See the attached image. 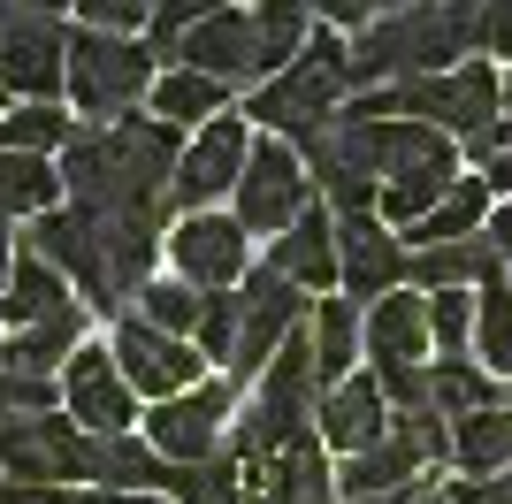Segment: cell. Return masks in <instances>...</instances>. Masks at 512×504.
<instances>
[{
    "label": "cell",
    "mask_w": 512,
    "mask_h": 504,
    "mask_svg": "<svg viewBox=\"0 0 512 504\" xmlns=\"http://www.w3.org/2000/svg\"><path fill=\"white\" fill-rule=\"evenodd\" d=\"M176 146L169 123H146V115H123V123H92L62 146V184L77 207L92 214H146L161 222V199L176 184Z\"/></svg>",
    "instance_id": "1"
},
{
    "label": "cell",
    "mask_w": 512,
    "mask_h": 504,
    "mask_svg": "<svg viewBox=\"0 0 512 504\" xmlns=\"http://www.w3.org/2000/svg\"><path fill=\"white\" fill-rule=\"evenodd\" d=\"M352 107V39H337V31H314L306 39V54L283 77H268L253 92V115L268 138H283V146H306L314 130H329Z\"/></svg>",
    "instance_id": "2"
},
{
    "label": "cell",
    "mask_w": 512,
    "mask_h": 504,
    "mask_svg": "<svg viewBox=\"0 0 512 504\" xmlns=\"http://www.w3.org/2000/svg\"><path fill=\"white\" fill-rule=\"evenodd\" d=\"M153 46L115 39V31H69V100L85 107L92 123H123L138 100H153Z\"/></svg>",
    "instance_id": "3"
},
{
    "label": "cell",
    "mask_w": 512,
    "mask_h": 504,
    "mask_svg": "<svg viewBox=\"0 0 512 504\" xmlns=\"http://www.w3.org/2000/svg\"><path fill=\"white\" fill-rule=\"evenodd\" d=\"M299 153H306V176L329 191V214H337V222L375 214V199H383V130L367 123V115L344 107L337 123L314 130Z\"/></svg>",
    "instance_id": "4"
},
{
    "label": "cell",
    "mask_w": 512,
    "mask_h": 504,
    "mask_svg": "<svg viewBox=\"0 0 512 504\" xmlns=\"http://www.w3.org/2000/svg\"><path fill=\"white\" fill-rule=\"evenodd\" d=\"M0 474L39 489L92 482V436L69 413H8L0 420Z\"/></svg>",
    "instance_id": "5"
},
{
    "label": "cell",
    "mask_w": 512,
    "mask_h": 504,
    "mask_svg": "<svg viewBox=\"0 0 512 504\" xmlns=\"http://www.w3.org/2000/svg\"><path fill=\"white\" fill-rule=\"evenodd\" d=\"M299 329H306V291L283 283L276 268H253L245 291H237V359H230V375L237 382L268 375V359H276Z\"/></svg>",
    "instance_id": "6"
},
{
    "label": "cell",
    "mask_w": 512,
    "mask_h": 504,
    "mask_svg": "<svg viewBox=\"0 0 512 504\" xmlns=\"http://www.w3.org/2000/svg\"><path fill=\"white\" fill-rule=\"evenodd\" d=\"M314 207V176H306V153L283 146V138H253V161H245V184H237V222L245 230L283 237L299 214Z\"/></svg>",
    "instance_id": "7"
},
{
    "label": "cell",
    "mask_w": 512,
    "mask_h": 504,
    "mask_svg": "<svg viewBox=\"0 0 512 504\" xmlns=\"http://www.w3.org/2000/svg\"><path fill=\"white\" fill-rule=\"evenodd\" d=\"M69 84V31L62 16H39V8H8L0 0V92H31V100H54Z\"/></svg>",
    "instance_id": "8"
},
{
    "label": "cell",
    "mask_w": 512,
    "mask_h": 504,
    "mask_svg": "<svg viewBox=\"0 0 512 504\" xmlns=\"http://www.w3.org/2000/svg\"><path fill=\"white\" fill-rule=\"evenodd\" d=\"M115 367H123V382L138 390V398H153V405H169V398H184V390H199V344H184V336H169V329H153V321H138V314H123L115 321Z\"/></svg>",
    "instance_id": "9"
},
{
    "label": "cell",
    "mask_w": 512,
    "mask_h": 504,
    "mask_svg": "<svg viewBox=\"0 0 512 504\" xmlns=\"http://www.w3.org/2000/svg\"><path fill=\"white\" fill-rule=\"evenodd\" d=\"M146 443L169 466H207L222 443H230V382H199L184 398L153 405L146 413Z\"/></svg>",
    "instance_id": "10"
},
{
    "label": "cell",
    "mask_w": 512,
    "mask_h": 504,
    "mask_svg": "<svg viewBox=\"0 0 512 504\" xmlns=\"http://www.w3.org/2000/svg\"><path fill=\"white\" fill-rule=\"evenodd\" d=\"M245 161H253V130L237 123V115H214L192 146H184L169 199H176L184 214H214V199H222V191L245 184Z\"/></svg>",
    "instance_id": "11"
},
{
    "label": "cell",
    "mask_w": 512,
    "mask_h": 504,
    "mask_svg": "<svg viewBox=\"0 0 512 504\" xmlns=\"http://www.w3.org/2000/svg\"><path fill=\"white\" fill-rule=\"evenodd\" d=\"M62 413L85 428V436H130V420H138V390L123 382L115 352L85 344V352L62 367Z\"/></svg>",
    "instance_id": "12"
},
{
    "label": "cell",
    "mask_w": 512,
    "mask_h": 504,
    "mask_svg": "<svg viewBox=\"0 0 512 504\" xmlns=\"http://www.w3.org/2000/svg\"><path fill=\"white\" fill-rule=\"evenodd\" d=\"M245 237L253 230L237 214H184L169 230V260L192 291H230L237 275H245Z\"/></svg>",
    "instance_id": "13"
},
{
    "label": "cell",
    "mask_w": 512,
    "mask_h": 504,
    "mask_svg": "<svg viewBox=\"0 0 512 504\" xmlns=\"http://www.w3.org/2000/svg\"><path fill=\"white\" fill-rule=\"evenodd\" d=\"M406 237H390L383 214H352V222H337V283L352 298H390L398 283H406Z\"/></svg>",
    "instance_id": "14"
},
{
    "label": "cell",
    "mask_w": 512,
    "mask_h": 504,
    "mask_svg": "<svg viewBox=\"0 0 512 504\" xmlns=\"http://www.w3.org/2000/svg\"><path fill=\"white\" fill-rule=\"evenodd\" d=\"M314 436L329 443V451H344V459H360V451H375V443L390 436V405H383V382H375V375H352V382H337V390H321Z\"/></svg>",
    "instance_id": "15"
},
{
    "label": "cell",
    "mask_w": 512,
    "mask_h": 504,
    "mask_svg": "<svg viewBox=\"0 0 512 504\" xmlns=\"http://www.w3.org/2000/svg\"><path fill=\"white\" fill-rule=\"evenodd\" d=\"M176 62L199 69V77L214 84H245L260 77V46H253V8H222V16H207L192 31V39L176 46Z\"/></svg>",
    "instance_id": "16"
},
{
    "label": "cell",
    "mask_w": 512,
    "mask_h": 504,
    "mask_svg": "<svg viewBox=\"0 0 512 504\" xmlns=\"http://www.w3.org/2000/svg\"><path fill=\"white\" fill-rule=\"evenodd\" d=\"M268 268L299 291H337V214L329 207H306L291 230L268 245Z\"/></svg>",
    "instance_id": "17"
},
{
    "label": "cell",
    "mask_w": 512,
    "mask_h": 504,
    "mask_svg": "<svg viewBox=\"0 0 512 504\" xmlns=\"http://www.w3.org/2000/svg\"><path fill=\"white\" fill-rule=\"evenodd\" d=\"M436 336H428V298L421 291H390L367 306V359L375 367H428Z\"/></svg>",
    "instance_id": "18"
},
{
    "label": "cell",
    "mask_w": 512,
    "mask_h": 504,
    "mask_svg": "<svg viewBox=\"0 0 512 504\" xmlns=\"http://www.w3.org/2000/svg\"><path fill=\"white\" fill-rule=\"evenodd\" d=\"M306 336H314V375H321V390L352 382V359L367 352V314H360V306H352V298H314Z\"/></svg>",
    "instance_id": "19"
},
{
    "label": "cell",
    "mask_w": 512,
    "mask_h": 504,
    "mask_svg": "<svg viewBox=\"0 0 512 504\" xmlns=\"http://www.w3.org/2000/svg\"><path fill=\"white\" fill-rule=\"evenodd\" d=\"M406 275H413V291H421V298H436V291H467V283H490V275H505V260H497L490 230H482V237H459V245H428V252H413Z\"/></svg>",
    "instance_id": "20"
},
{
    "label": "cell",
    "mask_w": 512,
    "mask_h": 504,
    "mask_svg": "<svg viewBox=\"0 0 512 504\" xmlns=\"http://www.w3.org/2000/svg\"><path fill=\"white\" fill-rule=\"evenodd\" d=\"M451 466H459V482H497L512 474V413H467L451 420Z\"/></svg>",
    "instance_id": "21"
},
{
    "label": "cell",
    "mask_w": 512,
    "mask_h": 504,
    "mask_svg": "<svg viewBox=\"0 0 512 504\" xmlns=\"http://www.w3.org/2000/svg\"><path fill=\"white\" fill-rule=\"evenodd\" d=\"M69 306H85V298H69V275H54L46 260L23 252L16 275H8V291H0V321H8V329H39V321L69 314Z\"/></svg>",
    "instance_id": "22"
},
{
    "label": "cell",
    "mask_w": 512,
    "mask_h": 504,
    "mask_svg": "<svg viewBox=\"0 0 512 504\" xmlns=\"http://www.w3.org/2000/svg\"><path fill=\"white\" fill-rule=\"evenodd\" d=\"M490 214H497L490 176H459L444 207L428 214V222H413V230H406V245H413V252H428V245H459V237H482V230H490Z\"/></svg>",
    "instance_id": "23"
},
{
    "label": "cell",
    "mask_w": 512,
    "mask_h": 504,
    "mask_svg": "<svg viewBox=\"0 0 512 504\" xmlns=\"http://www.w3.org/2000/svg\"><path fill=\"white\" fill-rule=\"evenodd\" d=\"M428 405L436 420H467V413H497L505 405V382L490 367H467V359H428Z\"/></svg>",
    "instance_id": "24"
},
{
    "label": "cell",
    "mask_w": 512,
    "mask_h": 504,
    "mask_svg": "<svg viewBox=\"0 0 512 504\" xmlns=\"http://www.w3.org/2000/svg\"><path fill=\"white\" fill-rule=\"evenodd\" d=\"M306 39H314V8L306 0H268V8H253V46H260V84L283 77V69L306 54Z\"/></svg>",
    "instance_id": "25"
},
{
    "label": "cell",
    "mask_w": 512,
    "mask_h": 504,
    "mask_svg": "<svg viewBox=\"0 0 512 504\" xmlns=\"http://www.w3.org/2000/svg\"><path fill=\"white\" fill-rule=\"evenodd\" d=\"M54 199H62V168L39 161V153H0V230L16 222V214H54Z\"/></svg>",
    "instance_id": "26"
},
{
    "label": "cell",
    "mask_w": 512,
    "mask_h": 504,
    "mask_svg": "<svg viewBox=\"0 0 512 504\" xmlns=\"http://www.w3.org/2000/svg\"><path fill=\"white\" fill-rule=\"evenodd\" d=\"M222 100H230V84H214V77H199V69H169V77L153 84V123H169V130H184V123H214L222 115Z\"/></svg>",
    "instance_id": "27"
},
{
    "label": "cell",
    "mask_w": 512,
    "mask_h": 504,
    "mask_svg": "<svg viewBox=\"0 0 512 504\" xmlns=\"http://www.w3.org/2000/svg\"><path fill=\"white\" fill-rule=\"evenodd\" d=\"M474 352L497 382H512V275H490L474 291Z\"/></svg>",
    "instance_id": "28"
},
{
    "label": "cell",
    "mask_w": 512,
    "mask_h": 504,
    "mask_svg": "<svg viewBox=\"0 0 512 504\" xmlns=\"http://www.w3.org/2000/svg\"><path fill=\"white\" fill-rule=\"evenodd\" d=\"M199 314H207V291H192L184 275H169V283H146V291H138V321L184 336V344L199 336Z\"/></svg>",
    "instance_id": "29"
},
{
    "label": "cell",
    "mask_w": 512,
    "mask_h": 504,
    "mask_svg": "<svg viewBox=\"0 0 512 504\" xmlns=\"http://www.w3.org/2000/svg\"><path fill=\"white\" fill-rule=\"evenodd\" d=\"M69 138H77V130H69V115L62 107H8V115H0V153H54V146H69Z\"/></svg>",
    "instance_id": "30"
},
{
    "label": "cell",
    "mask_w": 512,
    "mask_h": 504,
    "mask_svg": "<svg viewBox=\"0 0 512 504\" xmlns=\"http://www.w3.org/2000/svg\"><path fill=\"white\" fill-rule=\"evenodd\" d=\"M230 0H153V23H146V46L153 54H176V46L192 39L207 16H222Z\"/></svg>",
    "instance_id": "31"
},
{
    "label": "cell",
    "mask_w": 512,
    "mask_h": 504,
    "mask_svg": "<svg viewBox=\"0 0 512 504\" xmlns=\"http://www.w3.org/2000/svg\"><path fill=\"white\" fill-rule=\"evenodd\" d=\"M69 8H77V31H115V39L153 23V0H69Z\"/></svg>",
    "instance_id": "32"
},
{
    "label": "cell",
    "mask_w": 512,
    "mask_h": 504,
    "mask_svg": "<svg viewBox=\"0 0 512 504\" xmlns=\"http://www.w3.org/2000/svg\"><path fill=\"white\" fill-rule=\"evenodd\" d=\"M54 405H62V382H54V375L0 367V420H8V413H54Z\"/></svg>",
    "instance_id": "33"
},
{
    "label": "cell",
    "mask_w": 512,
    "mask_h": 504,
    "mask_svg": "<svg viewBox=\"0 0 512 504\" xmlns=\"http://www.w3.org/2000/svg\"><path fill=\"white\" fill-rule=\"evenodd\" d=\"M428 336L459 359V344L474 336V291H436V298H428Z\"/></svg>",
    "instance_id": "34"
},
{
    "label": "cell",
    "mask_w": 512,
    "mask_h": 504,
    "mask_svg": "<svg viewBox=\"0 0 512 504\" xmlns=\"http://www.w3.org/2000/svg\"><path fill=\"white\" fill-rule=\"evenodd\" d=\"M199 359H222L230 367L237 359V298H222V291H207V314H199Z\"/></svg>",
    "instance_id": "35"
},
{
    "label": "cell",
    "mask_w": 512,
    "mask_h": 504,
    "mask_svg": "<svg viewBox=\"0 0 512 504\" xmlns=\"http://www.w3.org/2000/svg\"><path fill=\"white\" fill-rule=\"evenodd\" d=\"M321 23H344V31H367V23L383 16V0H306Z\"/></svg>",
    "instance_id": "36"
},
{
    "label": "cell",
    "mask_w": 512,
    "mask_h": 504,
    "mask_svg": "<svg viewBox=\"0 0 512 504\" xmlns=\"http://www.w3.org/2000/svg\"><path fill=\"white\" fill-rule=\"evenodd\" d=\"M85 489H39V482H0V504H77Z\"/></svg>",
    "instance_id": "37"
},
{
    "label": "cell",
    "mask_w": 512,
    "mask_h": 504,
    "mask_svg": "<svg viewBox=\"0 0 512 504\" xmlns=\"http://www.w3.org/2000/svg\"><path fill=\"white\" fill-rule=\"evenodd\" d=\"M482 46L512 62V0H490V16H482Z\"/></svg>",
    "instance_id": "38"
},
{
    "label": "cell",
    "mask_w": 512,
    "mask_h": 504,
    "mask_svg": "<svg viewBox=\"0 0 512 504\" xmlns=\"http://www.w3.org/2000/svg\"><path fill=\"white\" fill-rule=\"evenodd\" d=\"M490 245H497V260L512 268V199H505V207L490 214Z\"/></svg>",
    "instance_id": "39"
},
{
    "label": "cell",
    "mask_w": 512,
    "mask_h": 504,
    "mask_svg": "<svg viewBox=\"0 0 512 504\" xmlns=\"http://www.w3.org/2000/svg\"><path fill=\"white\" fill-rule=\"evenodd\" d=\"M77 504H169V497H130V489H85Z\"/></svg>",
    "instance_id": "40"
},
{
    "label": "cell",
    "mask_w": 512,
    "mask_h": 504,
    "mask_svg": "<svg viewBox=\"0 0 512 504\" xmlns=\"http://www.w3.org/2000/svg\"><path fill=\"white\" fill-rule=\"evenodd\" d=\"M8 275H16V245H8V230H0V291H8Z\"/></svg>",
    "instance_id": "41"
},
{
    "label": "cell",
    "mask_w": 512,
    "mask_h": 504,
    "mask_svg": "<svg viewBox=\"0 0 512 504\" xmlns=\"http://www.w3.org/2000/svg\"><path fill=\"white\" fill-rule=\"evenodd\" d=\"M421 489H436V482H421ZM421 489H406V497H360V504H421Z\"/></svg>",
    "instance_id": "42"
},
{
    "label": "cell",
    "mask_w": 512,
    "mask_h": 504,
    "mask_svg": "<svg viewBox=\"0 0 512 504\" xmlns=\"http://www.w3.org/2000/svg\"><path fill=\"white\" fill-rule=\"evenodd\" d=\"M0 115H8V92H0Z\"/></svg>",
    "instance_id": "43"
},
{
    "label": "cell",
    "mask_w": 512,
    "mask_h": 504,
    "mask_svg": "<svg viewBox=\"0 0 512 504\" xmlns=\"http://www.w3.org/2000/svg\"><path fill=\"white\" fill-rule=\"evenodd\" d=\"M253 8H268V0H253Z\"/></svg>",
    "instance_id": "44"
}]
</instances>
